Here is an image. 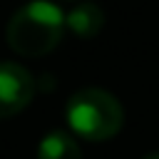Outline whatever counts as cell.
Masks as SVG:
<instances>
[{
	"label": "cell",
	"instance_id": "cell-5",
	"mask_svg": "<svg viewBox=\"0 0 159 159\" xmlns=\"http://www.w3.org/2000/svg\"><path fill=\"white\" fill-rule=\"evenodd\" d=\"M37 159H82V149L75 134L55 129V132H47L37 144Z\"/></svg>",
	"mask_w": 159,
	"mask_h": 159
},
{
	"label": "cell",
	"instance_id": "cell-3",
	"mask_svg": "<svg viewBox=\"0 0 159 159\" xmlns=\"http://www.w3.org/2000/svg\"><path fill=\"white\" fill-rule=\"evenodd\" d=\"M35 97V80L17 62H0V119L22 112Z\"/></svg>",
	"mask_w": 159,
	"mask_h": 159
},
{
	"label": "cell",
	"instance_id": "cell-1",
	"mask_svg": "<svg viewBox=\"0 0 159 159\" xmlns=\"http://www.w3.org/2000/svg\"><path fill=\"white\" fill-rule=\"evenodd\" d=\"M65 32V12L50 0L22 5L7 22V45L25 57H40L57 47Z\"/></svg>",
	"mask_w": 159,
	"mask_h": 159
},
{
	"label": "cell",
	"instance_id": "cell-4",
	"mask_svg": "<svg viewBox=\"0 0 159 159\" xmlns=\"http://www.w3.org/2000/svg\"><path fill=\"white\" fill-rule=\"evenodd\" d=\"M104 25V12L94 2H80L65 15V27L72 30L77 37H94Z\"/></svg>",
	"mask_w": 159,
	"mask_h": 159
},
{
	"label": "cell",
	"instance_id": "cell-6",
	"mask_svg": "<svg viewBox=\"0 0 159 159\" xmlns=\"http://www.w3.org/2000/svg\"><path fill=\"white\" fill-rule=\"evenodd\" d=\"M144 159H159V152H154V154H147Z\"/></svg>",
	"mask_w": 159,
	"mask_h": 159
},
{
	"label": "cell",
	"instance_id": "cell-2",
	"mask_svg": "<svg viewBox=\"0 0 159 159\" xmlns=\"http://www.w3.org/2000/svg\"><path fill=\"white\" fill-rule=\"evenodd\" d=\"M67 124L70 129L89 142L112 139L124 122V109L114 94L99 87H84L67 99Z\"/></svg>",
	"mask_w": 159,
	"mask_h": 159
}]
</instances>
